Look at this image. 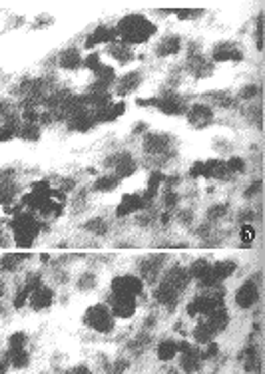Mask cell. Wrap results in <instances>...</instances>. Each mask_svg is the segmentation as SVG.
Wrapping results in <instances>:
<instances>
[{
  "label": "cell",
  "instance_id": "obj_25",
  "mask_svg": "<svg viewBox=\"0 0 265 374\" xmlns=\"http://www.w3.org/2000/svg\"><path fill=\"white\" fill-rule=\"evenodd\" d=\"M154 299L158 301V303H162V305H166V307H173L175 305V301H178V293L173 291V289H169L167 285H160L158 289H156V293H154Z\"/></svg>",
  "mask_w": 265,
  "mask_h": 374
},
{
  "label": "cell",
  "instance_id": "obj_23",
  "mask_svg": "<svg viewBox=\"0 0 265 374\" xmlns=\"http://www.w3.org/2000/svg\"><path fill=\"white\" fill-rule=\"evenodd\" d=\"M58 66L62 70H78L82 66V56L76 48H68L58 56Z\"/></svg>",
  "mask_w": 265,
  "mask_h": 374
},
{
  "label": "cell",
  "instance_id": "obj_19",
  "mask_svg": "<svg viewBox=\"0 0 265 374\" xmlns=\"http://www.w3.org/2000/svg\"><path fill=\"white\" fill-rule=\"evenodd\" d=\"M94 78H96V84H94V88H98V90H106V88H110L112 84H116V70L112 68V66H106V64H100L98 68L94 70Z\"/></svg>",
  "mask_w": 265,
  "mask_h": 374
},
{
  "label": "cell",
  "instance_id": "obj_20",
  "mask_svg": "<svg viewBox=\"0 0 265 374\" xmlns=\"http://www.w3.org/2000/svg\"><path fill=\"white\" fill-rule=\"evenodd\" d=\"M124 112H126V104L124 102H112V104H108L106 108H102L100 112L94 114V120L96 122H114L120 116H124Z\"/></svg>",
  "mask_w": 265,
  "mask_h": 374
},
{
  "label": "cell",
  "instance_id": "obj_16",
  "mask_svg": "<svg viewBox=\"0 0 265 374\" xmlns=\"http://www.w3.org/2000/svg\"><path fill=\"white\" fill-rule=\"evenodd\" d=\"M112 42H116V30L114 28H108V26H104V24H100V26H96L94 28V32L86 38V48L90 50V48H94L96 44H112Z\"/></svg>",
  "mask_w": 265,
  "mask_h": 374
},
{
  "label": "cell",
  "instance_id": "obj_48",
  "mask_svg": "<svg viewBox=\"0 0 265 374\" xmlns=\"http://www.w3.org/2000/svg\"><path fill=\"white\" fill-rule=\"evenodd\" d=\"M144 129H146V125L144 124L136 125V127H134V133H140V131H144Z\"/></svg>",
  "mask_w": 265,
  "mask_h": 374
},
{
  "label": "cell",
  "instance_id": "obj_43",
  "mask_svg": "<svg viewBox=\"0 0 265 374\" xmlns=\"http://www.w3.org/2000/svg\"><path fill=\"white\" fill-rule=\"evenodd\" d=\"M190 175H192V177H201V175H203V161H196V163L192 165Z\"/></svg>",
  "mask_w": 265,
  "mask_h": 374
},
{
  "label": "cell",
  "instance_id": "obj_44",
  "mask_svg": "<svg viewBox=\"0 0 265 374\" xmlns=\"http://www.w3.org/2000/svg\"><path fill=\"white\" fill-rule=\"evenodd\" d=\"M259 191H261V181L257 179V181H253V185H249L245 189V197H253V195L259 193Z\"/></svg>",
  "mask_w": 265,
  "mask_h": 374
},
{
  "label": "cell",
  "instance_id": "obj_29",
  "mask_svg": "<svg viewBox=\"0 0 265 374\" xmlns=\"http://www.w3.org/2000/svg\"><path fill=\"white\" fill-rule=\"evenodd\" d=\"M209 269H211V263H209V261H205V259H198V261H194V265L188 269V273H190V277L201 280L207 273H209Z\"/></svg>",
  "mask_w": 265,
  "mask_h": 374
},
{
  "label": "cell",
  "instance_id": "obj_37",
  "mask_svg": "<svg viewBox=\"0 0 265 374\" xmlns=\"http://www.w3.org/2000/svg\"><path fill=\"white\" fill-rule=\"evenodd\" d=\"M100 64H102V62H100V54H98V52H92V54H88V56L82 60V66H84V68H88L90 72H94Z\"/></svg>",
  "mask_w": 265,
  "mask_h": 374
},
{
  "label": "cell",
  "instance_id": "obj_30",
  "mask_svg": "<svg viewBox=\"0 0 265 374\" xmlns=\"http://www.w3.org/2000/svg\"><path fill=\"white\" fill-rule=\"evenodd\" d=\"M118 185H120V179L112 173V175H102V177H98L96 183H94V189L96 191H114Z\"/></svg>",
  "mask_w": 265,
  "mask_h": 374
},
{
  "label": "cell",
  "instance_id": "obj_32",
  "mask_svg": "<svg viewBox=\"0 0 265 374\" xmlns=\"http://www.w3.org/2000/svg\"><path fill=\"white\" fill-rule=\"evenodd\" d=\"M26 348V335L22 331L12 333L8 337V352H16V350H24Z\"/></svg>",
  "mask_w": 265,
  "mask_h": 374
},
{
  "label": "cell",
  "instance_id": "obj_50",
  "mask_svg": "<svg viewBox=\"0 0 265 374\" xmlns=\"http://www.w3.org/2000/svg\"><path fill=\"white\" fill-rule=\"evenodd\" d=\"M2 291H4V287H2V283H0V297H2Z\"/></svg>",
  "mask_w": 265,
  "mask_h": 374
},
{
  "label": "cell",
  "instance_id": "obj_4",
  "mask_svg": "<svg viewBox=\"0 0 265 374\" xmlns=\"http://www.w3.org/2000/svg\"><path fill=\"white\" fill-rule=\"evenodd\" d=\"M144 291V280L136 275H122L112 280V295L114 297H132L136 299Z\"/></svg>",
  "mask_w": 265,
  "mask_h": 374
},
{
  "label": "cell",
  "instance_id": "obj_31",
  "mask_svg": "<svg viewBox=\"0 0 265 374\" xmlns=\"http://www.w3.org/2000/svg\"><path fill=\"white\" fill-rule=\"evenodd\" d=\"M211 339H213V335H211V331L205 326V322H199L198 326L194 329V341H196L199 346H205L207 343H211Z\"/></svg>",
  "mask_w": 265,
  "mask_h": 374
},
{
  "label": "cell",
  "instance_id": "obj_11",
  "mask_svg": "<svg viewBox=\"0 0 265 374\" xmlns=\"http://www.w3.org/2000/svg\"><path fill=\"white\" fill-rule=\"evenodd\" d=\"M110 312H112L114 318H130L136 312V299H132V297H114L112 295Z\"/></svg>",
  "mask_w": 265,
  "mask_h": 374
},
{
  "label": "cell",
  "instance_id": "obj_10",
  "mask_svg": "<svg viewBox=\"0 0 265 374\" xmlns=\"http://www.w3.org/2000/svg\"><path fill=\"white\" fill-rule=\"evenodd\" d=\"M162 283L167 285L169 289H173V291L180 295V293L190 285V273H188V269H184V267H171L166 273V277H164Z\"/></svg>",
  "mask_w": 265,
  "mask_h": 374
},
{
  "label": "cell",
  "instance_id": "obj_22",
  "mask_svg": "<svg viewBox=\"0 0 265 374\" xmlns=\"http://www.w3.org/2000/svg\"><path fill=\"white\" fill-rule=\"evenodd\" d=\"M180 364H182V370H186L188 374H194L198 372L199 368H201V356H199V348H192L190 352H184L182 354V360H180Z\"/></svg>",
  "mask_w": 265,
  "mask_h": 374
},
{
  "label": "cell",
  "instance_id": "obj_26",
  "mask_svg": "<svg viewBox=\"0 0 265 374\" xmlns=\"http://www.w3.org/2000/svg\"><path fill=\"white\" fill-rule=\"evenodd\" d=\"M28 257H30L28 253H12V255L8 253V255H2V257H0V269L6 271V273H8V271H14V269L20 265L18 261H26Z\"/></svg>",
  "mask_w": 265,
  "mask_h": 374
},
{
  "label": "cell",
  "instance_id": "obj_1",
  "mask_svg": "<svg viewBox=\"0 0 265 374\" xmlns=\"http://www.w3.org/2000/svg\"><path fill=\"white\" fill-rule=\"evenodd\" d=\"M114 30H116V40L130 48V46H136V44H146L158 32V28L144 14H126L116 24Z\"/></svg>",
  "mask_w": 265,
  "mask_h": 374
},
{
  "label": "cell",
  "instance_id": "obj_34",
  "mask_svg": "<svg viewBox=\"0 0 265 374\" xmlns=\"http://www.w3.org/2000/svg\"><path fill=\"white\" fill-rule=\"evenodd\" d=\"M88 231H92V233H96V235H104V233H108V223L104 221L102 217H94L90 219L86 225H84Z\"/></svg>",
  "mask_w": 265,
  "mask_h": 374
},
{
  "label": "cell",
  "instance_id": "obj_39",
  "mask_svg": "<svg viewBox=\"0 0 265 374\" xmlns=\"http://www.w3.org/2000/svg\"><path fill=\"white\" fill-rule=\"evenodd\" d=\"M226 211H228V207L224 205V203H219V205H213L209 211H207V219L209 221H215V219H222L224 215H226Z\"/></svg>",
  "mask_w": 265,
  "mask_h": 374
},
{
  "label": "cell",
  "instance_id": "obj_18",
  "mask_svg": "<svg viewBox=\"0 0 265 374\" xmlns=\"http://www.w3.org/2000/svg\"><path fill=\"white\" fill-rule=\"evenodd\" d=\"M52 301H54V293H52V289H48L44 285H40L32 295H30V307L36 309V311L48 309L52 305Z\"/></svg>",
  "mask_w": 265,
  "mask_h": 374
},
{
  "label": "cell",
  "instance_id": "obj_8",
  "mask_svg": "<svg viewBox=\"0 0 265 374\" xmlns=\"http://www.w3.org/2000/svg\"><path fill=\"white\" fill-rule=\"evenodd\" d=\"M186 116H188V122L194 127H205L213 120V110L207 104H194L186 110Z\"/></svg>",
  "mask_w": 265,
  "mask_h": 374
},
{
  "label": "cell",
  "instance_id": "obj_24",
  "mask_svg": "<svg viewBox=\"0 0 265 374\" xmlns=\"http://www.w3.org/2000/svg\"><path fill=\"white\" fill-rule=\"evenodd\" d=\"M108 52H110V56L114 58V60H118L120 64H128L134 60V54L132 50L128 48V46H124L122 42H112L110 46H108Z\"/></svg>",
  "mask_w": 265,
  "mask_h": 374
},
{
  "label": "cell",
  "instance_id": "obj_12",
  "mask_svg": "<svg viewBox=\"0 0 265 374\" xmlns=\"http://www.w3.org/2000/svg\"><path fill=\"white\" fill-rule=\"evenodd\" d=\"M169 142H171V137H169L167 133H146L144 150H146V154H150V156H158V154L167 152Z\"/></svg>",
  "mask_w": 265,
  "mask_h": 374
},
{
  "label": "cell",
  "instance_id": "obj_5",
  "mask_svg": "<svg viewBox=\"0 0 265 374\" xmlns=\"http://www.w3.org/2000/svg\"><path fill=\"white\" fill-rule=\"evenodd\" d=\"M158 108H160V112L166 114V116H184L186 110H188L184 98L178 96L175 92H167L166 96L158 98Z\"/></svg>",
  "mask_w": 265,
  "mask_h": 374
},
{
  "label": "cell",
  "instance_id": "obj_6",
  "mask_svg": "<svg viewBox=\"0 0 265 374\" xmlns=\"http://www.w3.org/2000/svg\"><path fill=\"white\" fill-rule=\"evenodd\" d=\"M259 301V289L255 280H245L237 291H235V303L241 309H251Z\"/></svg>",
  "mask_w": 265,
  "mask_h": 374
},
{
  "label": "cell",
  "instance_id": "obj_17",
  "mask_svg": "<svg viewBox=\"0 0 265 374\" xmlns=\"http://www.w3.org/2000/svg\"><path fill=\"white\" fill-rule=\"evenodd\" d=\"M230 175L228 171V165L226 161L222 159H209V161H203V175L205 179H226Z\"/></svg>",
  "mask_w": 265,
  "mask_h": 374
},
{
  "label": "cell",
  "instance_id": "obj_2",
  "mask_svg": "<svg viewBox=\"0 0 265 374\" xmlns=\"http://www.w3.org/2000/svg\"><path fill=\"white\" fill-rule=\"evenodd\" d=\"M10 229H12V235H14V243L18 247H30L34 243V239H36V235L40 233L42 225L36 219V215L20 211L10 221Z\"/></svg>",
  "mask_w": 265,
  "mask_h": 374
},
{
  "label": "cell",
  "instance_id": "obj_33",
  "mask_svg": "<svg viewBox=\"0 0 265 374\" xmlns=\"http://www.w3.org/2000/svg\"><path fill=\"white\" fill-rule=\"evenodd\" d=\"M18 135L28 139V142H36L40 137V125L38 124H24L18 129Z\"/></svg>",
  "mask_w": 265,
  "mask_h": 374
},
{
  "label": "cell",
  "instance_id": "obj_13",
  "mask_svg": "<svg viewBox=\"0 0 265 374\" xmlns=\"http://www.w3.org/2000/svg\"><path fill=\"white\" fill-rule=\"evenodd\" d=\"M142 84V72L140 70H134V72H128V74H124L122 78H118L116 80V93L118 96H128V93H132L138 90V86Z\"/></svg>",
  "mask_w": 265,
  "mask_h": 374
},
{
  "label": "cell",
  "instance_id": "obj_7",
  "mask_svg": "<svg viewBox=\"0 0 265 374\" xmlns=\"http://www.w3.org/2000/svg\"><path fill=\"white\" fill-rule=\"evenodd\" d=\"M146 207H148V203H146L142 193H126L122 197L120 205L116 207V215L118 217H128V215H132L136 211H142Z\"/></svg>",
  "mask_w": 265,
  "mask_h": 374
},
{
  "label": "cell",
  "instance_id": "obj_38",
  "mask_svg": "<svg viewBox=\"0 0 265 374\" xmlns=\"http://www.w3.org/2000/svg\"><path fill=\"white\" fill-rule=\"evenodd\" d=\"M239 237H241V241H243V245H249L253 239H255V229L251 227V225H243L241 227V233H239Z\"/></svg>",
  "mask_w": 265,
  "mask_h": 374
},
{
  "label": "cell",
  "instance_id": "obj_41",
  "mask_svg": "<svg viewBox=\"0 0 265 374\" xmlns=\"http://www.w3.org/2000/svg\"><path fill=\"white\" fill-rule=\"evenodd\" d=\"M257 93H259V86L249 84V86H243V90L239 92V98H241V100H251V98H255Z\"/></svg>",
  "mask_w": 265,
  "mask_h": 374
},
{
  "label": "cell",
  "instance_id": "obj_45",
  "mask_svg": "<svg viewBox=\"0 0 265 374\" xmlns=\"http://www.w3.org/2000/svg\"><path fill=\"white\" fill-rule=\"evenodd\" d=\"M164 203H166L167 207H173L178 203V195L175 193H166V201Z\"/></svg>",
  "mask_w": 265,
  "mask_h": 374
},
{
  "label": "cell",
  "instance_id": "obj_14",
  "mask_svg": "<svg viewBox=\"0 0 265 374\" xmlns=\"http://www.w3.org/2000/svg\"><path fill=\"white\" fill-rule=\"evenodd\" d=\"M228 322H230V314H228V311H226V307H219V309L211 311L207 316H205V326L211 331V335H213V337H215L217 333L226 331Z\"/></svg>",
  "mask_w": 265,
  "mask_h": 374
},
{
  "label": "cell",
  "instance_id": "obj_36",
  "mask_svg": "<svg viewBox=\"0 0 265 374\" xmlns=\"http://www.w3.org/2000/svg\"><path fill=\"white\" fill-rule=\"evenodd\" d=\"M226 165H228V171H230V173H241V171L245 169V161H243L241 157H232V159H228Z\"/></svg>",
  "mask_w": 265,
  "mask_h": 374
},
{
  "label": "cell",
  "instance_id": "obj_35",
  "mask_svg": "<svg viewBox=\"0 0 265 374\" xmlns=\"http://www.w3.org/2000/svg\"><path fill=\"white\" fill-rule=\"evenodd\" d=\"M173 12H175V16H178L180 20H190V18H198V16H201V14H203V8H175Z\"/></svg>",
  "mask_w": 265,
  "mask_h": 374
},
{
  "label": "cell",
  "instance_id": "obj_49",
  "mask_svg": "<svg viewBox=\"0 0 265 374\" xmlns=\"http://www.w3.org/2000/svg\"><path fill=\"white\" fill-rule=\"evenodd\" d=\"M4 114V104H0V116Z\"/></svg>",
  "mask_w": 265,
  "mask_h": 374
},
{
  "label": "cell",
  "instance_id": "obj_46",
  "mask_svg": "<svg viewBox=\"0 0 265 374\" xmlns=\"http://www.w3.org/2000/svg\"><path fill=\"white\" fill-rule=\"evenodd\" d=\"M126 368H128V362H122V360H120V362H116V368H114V374H122L124 370H126Z\"/></svg>",
  "mask_w": 265,
  "mask_h": 374
},
{
  "label": "cell",
  "instance_id": "obj_9",
  "mask_svg": "<svg viewBox=\"0 0 265 374\" xmlns=\"http://www.w3.org/2000/svg\"><path fill=\"white\" fill-rule=\"evenodd\" d=\"M211 58L215 60V62H230V60H241L243 58V52H241V48L235 44V42H222V44H217L215 48H213V52H211Z\"/></svg>",
  "mask_w": 265,
  "mask_h": 374
},
{
  "label": "cell",
  "instance_id": "obj_15",
  "mask_svg": "<svg viewBox=\"0 0 265 374\" xmlns=\"http://www.w3.org/2000/svg\"><path fill=\"white\" fill-rule=\"evenodd\" d=\"M160 261H166V255H158V257H152L148 261L140 263V279L144 283H154L158 279V273H160V267H162Z\"/></svg>",
  "mask_w": 265,
  "mask_h": 374
},
{
  "label": "cell",
  "instance_id": "obj_40",
  "mask_svg": "<svg viewBox=\"0 0 265 374\" xmlns=\"http://www.w3.org/2000/svg\"><path fill=\"white\" fill-rule=\"evenodd\" d=\"M255 42L257 50H263V14L257 16V30H255Z\"/></svg>",
  "mask_w": 265,
  "mask_h": 374
},
{
  "label": "cell",
  "instance_id": "obj_27",
  "mask_svg": "<svg viewBox=\"0 0 265 374\" xmlns=\"http://www.w3.org/2000/svg\"><path fill=\"white\" fill-rule=\"evenodd\" d=\"M175 354H178V343L175 341H162V343L158 344V358L162 360V362H169L171 358H175Z\"/></svg>",
  "mask_w": 265,
  "mask_h": 374
},
{
  "label": "cell",
  "instance_id": "obj_28",
  "mask_svg": "<svg viewBox=\"0 0 265 374\" xmlns=\"http://www.w3.org/2000/svg\"><path fill=\"white\" fill-rule=\"evenodd\" d=\"M6 360H8V364L12 366V368H26L28 366V362H30V354L26 352V348L24 350H16V352H8L6 354Z\"/></svg>",
  "mask_w": 265,
  "mask_h": 374
},
{
  "label": "cell",
  "instance_id": "obj_42",
  "mask_svg": "<svg viewBox=\"0 0 265 374\" xmlns=\"http://www.w3.org/2000/svg\"><path fill=\"white\" fill-rule=\"evenodd\" d=\"M96 285V277L94 275H82L80 280H78V287L80 289H92Z\"/></svg>",
  "mask_w": 265,
  "mask_h": 374
},
{
  "label": "cell",
  "instance_id": "obj_21",
  "mask_svg": "<svg viewBox=\"0 0 265 374\" xmlns=\"http://www.w3.org/2000/svg\"><path fill=\"white\" fill-rule=\"evenodd\" d=\"M180 50H182V40H180V36H166V38L158 44L156 54H158L160 58H166V56H175Z\"/></svg>",
  "mask_w": 265,
  "mask_h": 374
},
{
  "label": "cell",
  "instance_id": "obj_47",
  "mask_svg": "<svg viewBox=\"0 0 265 374\" xmlns=\"http://www.w3.org/2000/svg\"><path fill=\"white\" fill-rule=\"evenodd\" d=\"M8 366H10V364H8V360H2V362H0V374H6Z\"/></svg>",
  "mask_w": 265,
  "mask_h": 374
},
{
  "label": "cell",
  "instance_id": "obj_3",
  "mask_svg": "<svg viewBox=\"0 0 265 374\" xmlns=\"http://www.w3.org/2000/svg\"><path fill=\"white\" fill-rule=\"evenodd\" d=\"M84 324L96 333H112L116 318L112 316L108 305H92L84 312Z\"/></svg>",
  "mask_w": 265,
  "mask_h": 374
}]
</instances>
